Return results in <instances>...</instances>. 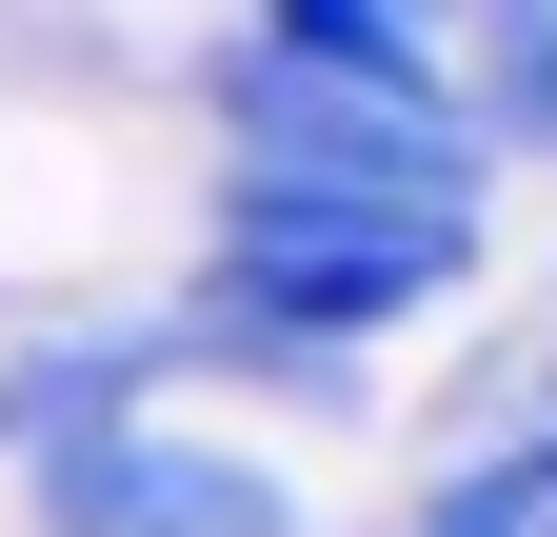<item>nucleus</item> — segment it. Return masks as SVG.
Returning a JSON list of instances; mask_svg holds the SVG:
<instances>
[{
  "mask_svg": "<svg viewBox=\"0 0 557 537\" xmlns=\"http://www.w3.org/2000/svg\"><path fill=\"white\" fill-rule=\"evenodd\" d=\"M21 498L40 537H299V478H259L239 438H180V419H60L21 438Z\"/></svg>",
  "mask_w": 557,
  "mask_h": 537,
  "instance_id": "obj_1",
  "label": "nucleus"
},
{
  "mask_svg": "<svg viewBox=\"0 0 557 537\" xmlns=\"http://www.w3.org/2000/svg\"><path fill=\"white\" fill-rule=\"evenodd\" d=\"M438 120L458 160H557V0H438Z\"/></svg>",
  "mask_w": 557,
  "mask_h": 537,
  "instance_id": "obj_2",
  "label": "nucleus"
},
{
  "mask_svg": "<svg viewBox=\"0 0 557 537\" xmlns=\"http://www.w3.org/2000/svg\"><path fill=\"white\" fill-rule=\"evenodd\" d=\"M537 517H557V438L518 419V438H478L458 478H418V517H398V537H537Z\"/></svg>",
  "mask_w": 557,
  "mask_h": 537,
  "instance_id": "obj_3",
  "label": "nucleus"
},
{
  "mask_svg": "<svg viewBox=\"0 0 557 537\" xmlns=\"http://www.w3.org/2000/svg\"><path fill=\"white\" fill-rule=\"evenodd\" d=\"M537 537H557V517H537Z\"/></svg>",
  "mask_w": 557,
  "mask_h": 537,
  "instance_id": "obj_4",
  "label": "nucleus"
}]
</instances>
